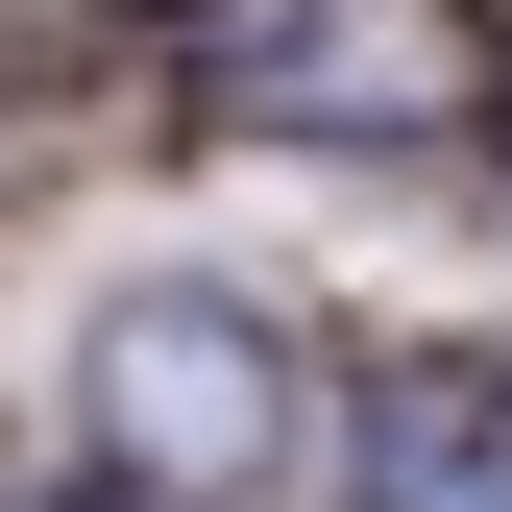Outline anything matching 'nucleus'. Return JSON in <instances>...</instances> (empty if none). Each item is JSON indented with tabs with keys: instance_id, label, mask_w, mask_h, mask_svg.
I'll return each instance as SVG.
<instances>
[{
	"instance_id": "f03ea898",
	"label": "nucleus",
	"mask_w": 512,
	"mask_h": 512,
	"mask_svg": "<svg viewBox=\"0 0 512 512\" xmlns=\"http://www.w3.org/2000/svg\"><path fill=\"white\" fill-rule=\"evenodd\" d=\"M366 512H512V342H439L366 391Z\"/></svg>"
},
{
	"instance_id": "f257e3e1",
	"label": "nucleus",
	"mask_w": 512,
	"mask_h": 512,
	"mask_svg": "<svg viewBox=\"0 0 512 512\" xmlns=\"http://www.w3.org/2000/svg\"><path fill=\"white\" fill-rule=\"evenodd\" d=\"M98 439H122V488H147V512H244V488L293 464V366H269V317L196 293V269L122 293V317H98Z\"/></svg>"
}]
</instances>
